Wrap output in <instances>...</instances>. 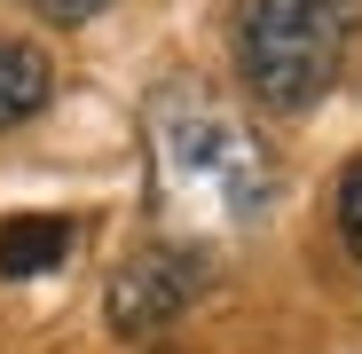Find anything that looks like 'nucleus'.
<instances>
[{"label":"nucleus","instance_id":"obj_1","mask_svg":"<svg viewBox=\"0 0 362 354\" xmlns=\"http://www.w3.org/2000/svg\"><path fill=\"white\" fill-rule=\"evenodd\" d=\"M150 165H158V205L189 228H245L276 197V165L260 134L197 87H165L150 102Z\"/></svg>","mask_w":362,"mask_h":354},{"label":"nucleus","instance_id":"obj_2","mask_svg":"<svg viewBox=\"0 0 362 354\" xmlns=\"http://www.w3.org/2000/svg\"><path fill=\"white\" fill-rule=\"evenodd\" d=\"M362 40V0H236V71L268 110H315Z\"/></svg>","mask_w":362,"mask_h":354},{"label":"nucleus","instance_id":"obj_3","mask_svg":"<svg viewBox=\"0 0 362 354\" xmlns=\"http://www.w3.org/2000/svg\"><path fill=\"white\" fill-rule=\"evenodd\" d=\"M197 291H205V252L197 244H142V252L118 260L103 315H110L118 338H150V331H165L181 307H189Z\"/></svg>","mask_w":362,"mask_h":354},{"label":"nucleus","instance_id":"obj_4","mask_svg":"<svg viewBox=\"0 0 362 354\" xmlns=\"http://www.w3.org/2000/svg\"><path fill=\"white\" fill-rule=\"evenodd\" d=\"M71 260V220L64 213H16L0 220V276H47Z\"/></svg>","mask_w":362,"mask_h":354},{"label":"nucleus","instance_id":"obj_5","mask_svg":"<svg viewBox=\"0 0 362 354\" xmlns=\"http://www.w3.org/2000/svg\"><path fill=\"white\" fill-rule=\"evenodd\" d=\"M55 71H47V55L32 40H8L0 32V126H24V118H40Z\"/></svg>","mask_w":362,"mask_h":354},{"label":"nucleus","instance_id":"obj_6","mask_svg":"<svg viewBox=\"0 0 362 354\" xmlns=\"http://www.w3.org/2000/svg\"><path fill=\"white\" fill-rule=\"evenodd\" d=\"M339 228H346V244L362 252V158L346 165V182H339Z\"/></svg>","mask_w":362,"mask_h":354},{"label":"nucleus","instance_id":"obj_7","mask_svg":"<svg viewBox=\"0 0 362 354\" xmlns=\"http://www.w3.org/2000/svg\"><path fill=\"white\" fill-rule=\"evenodd\" d=\"M32 8L47 16V24H87V16H103L110 0H32Z\"/></svg>","mask_w":362,"mask_h":354}]
</instances>
